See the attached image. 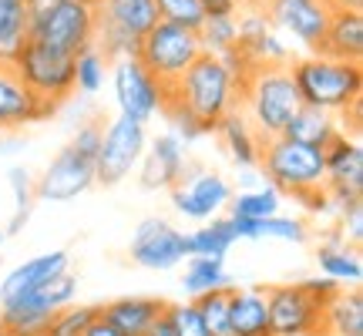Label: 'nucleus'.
<instances>
[{
  "label": "nucleus",
  "instance_id": "obj_1",
  "mask_svg": "<svg viewBox=\"0 0 363 336\" xmlns=\"http://www.w3.org/2000/svg\"><path fill=\"white\" fill-rule=\"evenodd\" d=\"M262 179L269 181L279 195H293L306 206L326 208V155L316 145L293 142L286 135L262 138L259 165ZM316 208V212H320Z\"/></svg>",
  "mask_w": 363,
  "mask_h": 336
},
{
  "label": "nucleus",
  "instance_id": "obj_2",
  "mask_svg": "<svg viewBox=\"0 0 363 336\" xmlns=\"http://www.w3.org/2000/svg\"><path fill=\"white\" fill-rule=\"evenodd\" d=\"M289 74L296 84L299 104H310V108L347 115L363 98L360 61H337L326 54H310V57L289 61Z\"/></svg>",
  "mask_w": 363,
  "mask_h": 336
},
{
  "label": "nucleus",
  "instance_id": "obj_3",
  "mask_svg": "<svg viewBox=\"0 0 363 336\" xmlns=\"http://www.w3.org/2000/svg\"><path fill=\"white\" fill-rule=\"evenodd\" d=\"M169 98H179L206 125V131H216V125H219L222 118L229 115V111H235L239 84L222 67V61L216 54H199L192 65H189V71L169 88Z\"/></svg>",
  "mask_w": 363,
  "mask_h": 336
},
{
  "label": "nucleus",
  "instance_id": "obj_4",
  "mask_svg": "<svg viewBox=\"0 0 363 336\" xmlns=\"http://www.w3.org/2000/svg\"><path fill=\"white\" fill-rule=\"evenodd\" d=\"M239 101L246 104V118L259 138L283 135L289 118L296 115L299 108V94H296V84H293V74H289V65L256 67L249 74Z\"/></svg>",
  "mask_w": 363,
  "mask_h": 336
},
{
  "label": "nucleus",
  "instance_id": "obj_5",
  "mask_svg": "<svg viewBox=\"0 0 363 336\" xmlns=\"http://www.w3.org/2000/svg\"><path fill=\"white\" fill-rule=\"evenodd\" d=\"M74 293H78V279L71 272H61L57 279L34 293L0 303V330H7L11 336H40L54 313L74 303Z\"/></svg>",
  "mask_w": 363,
  "mask_h": 336
},
{
  "label": "nucleus",
  "instance_id": "obj_6",
  "mask_svg": "<svg viewBox=\"0 0 363 336\" xmlns=\"http://www.w3.org/2000/svg\"><path fill=\"white\" fill-rule=\"evenodd\" d=\"M199 54H202V44H199V34H195V30L158 21V24L138 40V54H135V57H138L165 88H172V84L189 71V65H192Z\"/></svg>",
  "mask_w": 363,
  "mask_h": 336
},
{
  "label": "nucleus",
  "instance_id": "obj_7",
  "mask_svg": "<svg viewBox=\"0 0 363 336\" xmlns=\"http://www.w3.org/2000/svg\"><path fill=\"white\" fill-rule=\"evenodd\" d=\"M13 71L21 74L27 88L38 94L44 104L61 108L74 91V57L61 51H51L44 44L27 40L21 54L13 57Z\"/></svg>",
  "mask_w": 363,
  "mask_h": 336
},
{
  "label": "nucleus",
  "instance_id": "obj_8",
  "mask_svg": "<svg viewBox=\"0 0 363 336\" xmlns=\"http://www.w3.org/2000/svg\"><path fill=\"white\" fill-rule=\"evenodd\" d=\"M27 40L74 57L78 51L94 44V7L81 4V0H71V4L38 13V17H30Z\"/></svg>",
  "mask_w": 363,
  "mask_h": 336
},
{
  "label": "nucleus",
  "instance_id": "obj_9",
  "mask_svg": "<svg viewBox=\"0 0 363 336\" xmlns=\"http://www.w3.org/2000/svg\"><path fill=\"white\" fill-rule=\"evenodd\" d=\"M145 121H135L128 115H118L101 131V148L94 155V185H118L138 168L145 155Z\"/></svg>",
  "mask_w": 363,
  "mask_h": 336
},
{
  "label": "nucleus",
  "instance_id": "obj_10",
  "mask_svg": "<svg viewBox=\"0 0 363 336\" xmlns=\"http://www.w3.org/2000/svg\"><path fill=\"white\" fill-rule=\"evenodd\" d=\"M111 84H115L118 115H128L135 121L162 115V108L169 101V88L138 57H118L111 65Z\"/></svg>",
  "mask_w": 363,
  "mask_h": 336
},
{
  "label": "nucleus",
  "instance_id": "obj_11",
  "mask_svg": "<svg viewBox=\"0 0 363 336\" xmlns=\"http://www.w3.org/2000/svg\"><path fill=\"white\" fill-rule=\"evenodd\" d=\"M266 306L272 336H323V303L303 286H269Z\"/></svg>",
  "mask_w": 363,
  "mask_h": 336
},
{
  "label": "nucleus",
  "instance_id": "obj_12",
  "mask_svg": "<svg viewBox=\"0 0 363 336\" xmlns=\"http://www.w3.org/2000/svg\"><path fill=\"white\" fill-rule=\"evenodd\" d=\"M330 13H333L330 0H269L266 4L269 24L289 34L293 40H299L310 54H320V47H323Z\"/></svg>",
  "mask_w": 363,
  "mask_h": 336
},
{
  "label": "nucleus",
  "instance_id": "obj_13",
  "mask_svg": "<svg viewBox=\"0 0 363 336\" xmlns=\"http://www.w3.org/2000/svg\"><path fill=\"white\" fill-rule=\"evenodd\" d=\"M131 259L148 269H172L189 259V235L172 229L165 219H145L131 235Z\"/></svg>",
  "mask_w": 363,
  "mask_h": 336
},
{
  "label": "nucleus",
  "instance_id": "obj_14",
  "mask_svg": "<svg viewBox=\"0 0 363 336\" xmlns=\"http://www.w3.org/2000/svg\"><path fill=\"white\" fill-rule=\"evenodd\" d=\"M91 185H94V162H88L67 145L44 168V175L38 181V195L48 202H71V198L88 192Z\"/></svg>",
  "mask_w": 363,
  "mask_h": 336
},
{
  "label": "nucleus",
  "instance_id": "obj_15",
  "mask_svg": "<svg viewBox=\"0 0 363 336\" xmlns=\"http://www.w3.org/2000/svg\"><path fill=\"white\" fill-rule=\"evenodd\" d=\"M229 198H233V189L216 172H192L189 185L182 181V185L172 189V202H175V208H179L182 215L202 219V222L212 219L219 208L229 206Z\"/></svg>",
  "mask_w": 363,
  "mask_h": 336
},
{
  "label": "nucleus",
  "instance_id": "obj_16",
  "mask_svg": "<svg viewBox=\"0 0 363 336\" xmlns=\"http://www.w3.org/2000/svg\"><path fill=\"white\" fill-rule=\"evenodd\" d=\"M138 165H142V185L148 192L175 189L185 179V142L175 131H162L152 145H145Z\"/></svg>",
  "mask_w": 363,
  "mask_h": 336
},
{
  "label": "nucleus",
  "instance_id": "obj_17",
  "mask_svg": "<svg viewBox=\"0 0 363 336\" xmlns=\"http://www.w3.org/2000/svg\"><path fill=\"white\" fill-rule=\"evenodd\" d=\"M57 108L44 104L27 88L13 65H0V128H21L40 118H51Z\"/></svg>",
  "mask_w": 363,
  "mask_h": 336
},
{
  "label": "nucleus",
  "instance_id": "obj_18",
  "mask_svg": "<svg viewBox=\"0 0 363 336\" xmlns=\"http://www.w3.org/2000/svg\"><path fill=\"white\" fill-rule=\"evenodd\" d=\"M94 27H111L142 40L158 24L155 0H94Z\"/></svg>",
  "mask_w": 363,
  "mask_h": 336
},
{
  "label": "nucleus",
  "instance_id": "obj_19",
  "mask_svg": "<svg viewBox=\"0 0 363 336\" xmlns=\"http://www.w3.org/2000/svg\"><path fill=\"white\" fill-rule=\"evenodd\" d=\"M235 30H239V44L246 47V54L256 61V65H289V47L283 44L279 30L269 24L266 11H252L246 17L235 21Z\"/></svg>",
  "mask_w": 363,
  "mask_h": 336
},
{
  "label": "nucleus",
  "instance_id": "obj_20",
  "mask_svg": "<svg viewBox=\"0 0 363 336\" xmlns=\"http://www.w3.org/2000/svg\"><path fill=\"white\" fill-rule=\"evenodd\" d=\"M326 155V189L363 195V145L350 135H337L323 148Z\"/></svg>",
  "mask_w": 363,
  "mask_h": 336
},
{
  "label": "nucleus",
  "instance_id": "obj_21",
  "mask_svg": "<svg viewBox=\"0 0 363 336\" xmlns=\"http://www.w3.org/2000/svg\"><path fill=\"white\" fill-rule=\"evenodd\" d=\"M61 272H67V252H44V256L27 259L24 266L7 272V279L0 283V303H11L24 293H34L51 279H57Z\"/></svg>",
  "mask_w": 363,
  "mask_h": 336
},
{
  "label": "nucleus",
  "instance_id": "obj_22",
  "mask_svg": "<svg viewBox=\"0 0 363 336\" xmlns=\"http://www.w3.org/2000/svg\"><path fill=\"white\" fill-rule=\"evenodd\" d=\"M320 54L337 61H360L363 57V11H340L333 7Z\"/></svg>",
  "mask_w": 363,
  "mask_h": 336
},
{
  "label": "nucleus",
  "instance_id": "obj_23",
  "mask_svg": "<svg viewBox=\"0 0 363 336\" xmlns=\"http://www.w3.org/2000/svg\"><path fill=\"white\" fill-rule=\"evenodd\" d=\"M162 313H165V299L152 296H121L101 306V316L121 336H145V330L155 323V316H162Z\"/></svg>",
  "mask_w": 363,
  "mask_h": 336
},
{
  "label": "nucleus",
  "instance_id": "obj_24",
  "mask_svg": "<svg viewBox=\"0 0 363 336\" xmlns=\"http://www.w3.org/2000/svg\"><path fill=\"white\" fill-rule=\"evenodd\" d=\"M229 323L235 336H272L266 289H229Z\"/></svg>",
  "mask_w": 363,
  "mask_h": 336
},
{
  "label": "nucleus",
  "instance_id": "obj_25",
  "mask_svg": "<svg viewBox=\"0 0 363 336\" xmlns=\"http://www.w3.org/2000/svg\"><path fill=\"white\" fill-rule=\"evenodd\" d=\"M286 138L303 145H316V148H326L337 135H343L340 128V115L333 111H323V108H310V104H299L296 115L289 118V125L283 128Z\"/></svg>",
  "mask_w": 363,
  "mask_h": 336
},
{
  "label": "nucleus",
  "instance_id": "obj_26",
  "mask_svg": "<svg viewBox=\"0 0 363 336\" xmlns=\"http://www.w3.org/2000/svg\"><path fill=\"white\" fill-rule=\"evenodd\" d=\"M216 131L222 135V145H225V152L233 155L235 168H256L259 165V135L256 128L249 125V118L242 111H229V115L222 118Z\"/></svg>",
  "mask_w": 363,
  "mask_h": 336
},
{
  "label": "nucleus",
  "instance_id": "obj_27",
  "mask_svg": "<svg viewBox=\"0 0 363 336\" xmlns=\"http://www.w3.org/2000/svg\"><path fill=\"white\" fill-rule=\"evenodd\" d=\"M323 336H363V293L340 289L323 303Z\"/></svg>",
  "mask_w": 363,
  "mask_h": 336
},
{
  "label": "nucleus",
  "instance_id": "obj_28",
  "mask_svg": "<svg viewBox=\"0 0 363 336\" xmlns=\"http://www.w3.org/2000/svg\"><path fill=\"white\" fill-rule=\"evenodd\" d=\"M27 27L30 13L24 0H0V65H13V57L27 44Z\"/></svg>",
  "mask_w": 363,
  "mask_h": 336
},
{
  "label": "nucleus",
  "instance_id": "obj_29",
  "mask_svg": "<svg viewBox=\"0 0 363 336\" xmlns=\"http://www.w3.org/2000/svg\"><path fill=\"white\" fill-rule=\"evenodd\" d=\"M233 219V215H229ZM239 239H283V242H306V225L289 215H266V219H233Z\"/></svg>",
  "mask_w": 363,
  "mask_h": 336
},
{
  "label": "nucleus",
  "instance_id": "obj_30",
  "mask_svg": "<svg viewBox=\"0 0 363 336\" xmlns=\"http://www.w3.org/2000/svg\"><path fill=\"white\" fill-rule=\"evenodd\" d=\"M316 262H320L323 276L337 279V283H353V286H357L363 279V262H360V256H357L353 249H347V242H343V239L326 242V246L316 252Z\"/></svg>",
  "mask_w": 363,
  "mask_h": 336
},
{
  "label": "nucleus",
  "instance_id": "obj_31",
  "mask_svg": "<svg viewBox=\"0 0 363 336\" xmlns=\"http://www.w3.org/2000/svg\"><path fill=\"white\" fill-rule=\"evenodd\" d=\"M239 239L233 219H212L202 225L199 233L189 235V256H208V259H225V252L233 249Z\"/></svg>",
  "mask_w": 363,
  "mask_h": 336
},
{
  "label": "nucleus",
  "instance_id": "obj_32",
  "mask_svg": "<svg viewBox=\"0 0 363 336\" xmlns=\"http://www.w3.org/2000/svg\"><path fill=\"white\" fill-rule=\"evenodd\" d=\"M185 293L189 296H199V293H208V289H219V286H229V276H225V266L222 259H208V256H189V269H185Z\"/></svg>",
  "mask_w": 363,
  "mask_h": 336
},
{
  "label": "nucleus",
  "instance_id": "obj_33",
  "mask_svg": "<svg viewBox=\"0 0 363 336\" xmlns=\"http://www.w3.org/2000/svg\"><path fill=\"white\" fill-rule=\"evenodd\" d=\"M195 306L206 320L208 336H235L233 323H229V286H219V289H208V293H199Z\"/></svg>",
  "mask_w": 363,
  "mask_h": 336
},
{
  "label": "nucleus",
  "instance_id": "obj_34",
  "mask_svg": "<svg viewBox=\"0 0 363 336\" xmlns=\"http://www.w3.org/2000/svg\"><path fill=\"white\" fill-rule=\"evenodd\" d=\"M233 206V219H266V215H276L279 212V192L266 185V189H246L229 198Z\"/></svg>",
  "mask_w": 363,
  "mask_h": 336
},
{
  "label": "nucleus",
  "instance_id": "obj_35",
  "mask_svg": "<svg viewBox=\"0 0 363 336\" xmlns=\"http://www.w3.org/2000/svg\"><path fill=\"white\" fill-rule=\"evenodd\" d=\"M108 78V57L94 44L74 54V88L84 94H98Z\"/></svg>",
  "mask_w": 363,
  "mask_h": 336
},
{
  "label": "nucleus",
  "instance_id": "obj_36",
  "mask_svg": "<svg viewBox=\"0 0 363 336\" xmlns=\"http://www.w3.org/2000/svg\"><path fill=\"white\" fill-rule=\"evenodd\" d=\"M199 34V44H202V54H216L229 51L235 40H239V30H235V17H206L202 27L195 30Z\"/></svg>",
  "mask_w": 363,
  "mask_h": 336
},
{
  "label": "nucleus",
  "instance_id": "obj_37",
  "mask_svg": "<svg viewBox=\"0 0 363 336\" xmlns=\"http://www.w3.org/2000/svg\"><path fill=\"white\" fill-rule=\"evenodd\" d=\"M98 313H101V306H74V303H71V306L54 313L48 330L40 336H81Z\"/></svg>",
  "mask_w": 363,
  "mask_h": 336
},
{
  "label": "nucleus",
  "instance_id": "obj_38",
  "mask_svg": "<svg viewBox=\"0 0 363 336\" xmlns=\"http://www.w3.org/2000/svg\"><path fill=\"white\" fill-rule=\"evenodd\" d=\"M155 11H158V21L189 27V30H199L202 21H206L199 0H155Z\"/></svg>",
  "mask_w": 363,
  "mask_h": 336
},
{
  "label": "nucleus",
  "instance_id": "obj_39",
  "mask_svg": "<svg viewBox=\"0 0 363 336\" xmlns=\"http://www.w3.org/2000/svg\"><path fill=\"white\" fill-rule=\"evenodd\" d=\"M165 316H169L175 336H208L206 320L195 306V299H182V303H165Z\"/></svg>",
  "mask_w": 363,
  "mask_h": 336
},
{
  "label": "nucleus",
  "instance_id": "obj_40",
  "mask_svg": "<svg viewBox=\"0 0 363 336\" xmlns=\"http://www.w3.org/2000/svg\"><path fill=\"white\" fill-rule=\"evenodd\" d=\"M162 115L169 118L172 131H175V135H179L185 145L195 142V138H202V135H208L206 125H202V121H199V118H195L192 111H189V108L179 101V98H169V101H165V108H162Z\"/></svg>",
  "mask_w": 363,
  "mask_h": 336
},
{
  "label": "nucleus",
  "instance_id": "obj_41",
  "mask_svg": "<svg viewBox=\"0 0 363 336\" xmlns=\"http://www.w3.org/2000/svg\"><path fill=\"white\" fill-rule=\"evenodd\" d=\"M101 125H94V121H88V125H81L78 131H74V138H71V148L78 152V155H84L88 162H94V155H98V148H101Z\"/></svg>",
  "mask_w": 363,
  "mask_h": 336
},
{
  "label": "nucleus",
  "instance_id": "obj_42",
  "mask_svg": "<svg viewBox=\"0 0 363 336\" xmlns=\"http://www.w3.org/2000/svg\"><path fill=\"white\" fill-rule=\"evenodd\" d=\"M11 185L13 195H17V219H13V229L27 219V208H30V175L24 168H11Z\"/></svg>",
  "mask_w": 363,
  "mask_h": 336
},
{
  "label": "nucleus",
  "instance_id": "obj_43",
  "mask_svg": "<svg viewBox=\"0 0 363 336\" xmlns=\"http://www.w3.org/2000/svg\"><path fill=\"white\" fill-rule=\"evenodd\" d=\"M340 215H343V233L350 235L353 246H360L363 242V202H353V206L343 208Z\"/></svg>",
  "mask_w": 363,
  "mask_h": 336
},
{
  "label": "nucleus",
  "instance_id": "obj_44",
  "mask_svg": "<svg viewBox=\"0 0 363 336\" xmlns=\"http://www.w3.org/2000/svg\"><path fill=\"white\" fill-rule=\"evenodd\" d=\"M299 286H303L316 303H326V299H333L340 293V283L337 279H330V276H323V279L316 276V279H306V283H299Z\"/></svg>",
  "mask_w": 363,
  "mask_h": 336
},
{
  "label": "nucleus",
  "instance_id": "obj_45",
  "mask_svg": "<svg viewBox=\"0 0 363 336\" xmlns=\"http://www.w3.org/2000/svg\"><path fill=\"white\" fill-rule=\"evenodd\" d=\"M206 17H235L239 11V0H199Z\"/></svg>",
  "mask_w": 363,
  "mask_h": 336
},
{
  "label": "nucleus",
  "instance_id": "obj_46",
  "mask_svg": "<svg viewBox=\"0 0 363 336\" xmlns=\"http://www.w3.org/2000/svg\"><path fill=\"white\" fill-rule=\"evenodd\" d=\"M81 336H121V333H118L115 326H111V323H108V320H104V316H101V313H98V316L91 320V323H88V330H84V333H81Z\"/></svg>",
  "mask_w": 363,
  "mask_h": 336
},
{
  "label": "nucleus",
  "instance_id": "obj_47",
  "mask_svg": "<svg viewBox=\"0 0 363 336\" xmlns=\"http://www.w3.org/2000/svg\"><path fill=\"white\" fill-rule=\"evenodd\" d=\"M24 4H27V13L38 17V13L51 11V7H61V4H71V0H24ZM81 4H94V0H81Z\"/></svg>",
  "mask_w": 363,
  "mask_h": 336
},
{
  "label": "nucleus",
  "instance_id": "obj_48",
  "mask_svg": "<svg viewBox=\"0 0 363 336\" xmlns=\"http://www.w3.org/2000/svg\"><path fill=\"white\" fill-rule=\"evenodd\" d=\"M145 336H175V330H172V323H169V316L162 313V316H155V323L145 330Z\"/></svg>",
  "mask_w": 363,
  "mask_h": 336
},
{
  "label": "nucleus",
  "instance_id": "obj_49",
  "mask_svg": "<svg viewBox=\"0 0 363 336\" xmlns=\"http://www.w3.org/2000/svg\"><path fill=\"white\" fill-rule=\"evenodd\" d=\"M340 11H363V0H330Z\"/></svg>",
  "mask_w": 363,
  "mask_h": 336
},
{
  "label": "nucleus",
  "instance_id": "obj_50",
  "mask_svg": "<svg viewBox=\"0 0 363 336\" xmlns=\"http://www.w3.org/2000/svg\"><path fill=\"white\" fill-rule=\"evenodd\" d=\"M0 336H11V333H7V330H0Z\"/></svg>",
  "mask_w": 363,
  "mask_h": 336
},
{
  "label": "nucleus",
  "instance_id": "obj_51",
  "mask_svg": "<svg viewBox=\"0 0 363 336\" xmlns=\"http://www.w3.org/2000/svg\"><path fill=\"white\" fill-rule=\"evenodd\" d=\"M0 239H4V233H0Z\"/></svg>",
  "mask_w": 363,
  "mask_h": 336
}]
</instances>
